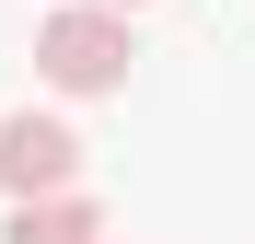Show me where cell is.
<instances>
[{
  "label": "cell",
  "mask_w": 255,
  "mask_h": 244,
  "mask_svg": "<svg viewBox=\"0 0 255 244\" xmlns=\"http://www.w3.org/2000/svg\"><path fill=\"white\" fill-rule=\"evenodd\" d=\"M128 12H105V0H81V12H47L35 23V70L58 81V93H116L128 81Z\"/></svg>",
  "instance_id": "6da1fadb"
},
{
  "label": "cell",
  "mask_w": 255,
  "mask_h": 244,
  "mask_svg": "<svg viewBox=\"0 0 255 244\" xmlns=\"http://www.w3.org/2000/svg\"><path fill=\"white\" fill-rule=\"evenodd\" d=\"M105 12H139V0H105Z\"/></svg>",
  "instance_id": "277c9868"
},
{
  "label": "cell",
  "mask_w": 255,
  "mask_h": 244,
  "mask_svg": "<svg viewBox=\"0 0 255 244\" xmlns=\"http://www.w3.org/2000/svg\"><path fill=\"white\" fill-rule=\"evenodd\" d=\"M0 244H105V210L93 198H35V210H12Z\"/></svg>",
  "instance_id": "3957f363"
},
{
  "label": "cell",
  "mask_w": 255,
  "mask_h": 244,
  "mask_svg": "<svg viewBox=\"0 0 255 244\" xmlns=\"http://www.w3.org/2000/svg\"><path fill=\"white\" fill-rule=\"evenodd\" d=\"M0 186H12V210H35V198H81V128L47 105L0 116Z\"/></svg>",
  "instance_id": "7a4b0ae2"
}]
</instances>
